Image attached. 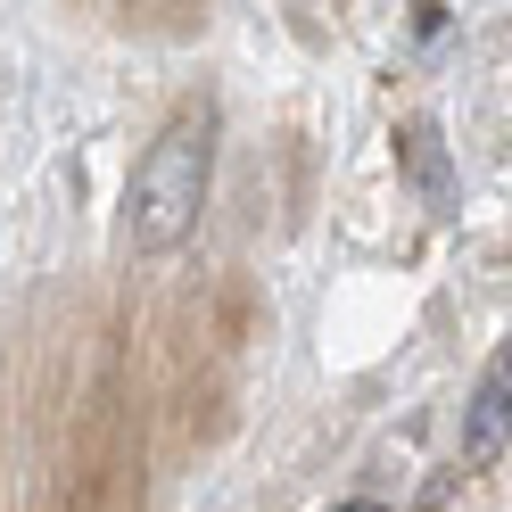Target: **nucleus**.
<instances>
[{
    "label": "nucleus",
    "instance_id": "nucleus-2",
    "mask_svg": "<svg viewBox=\"0 0 512 512\" xmlns=\"http://www.w3.org/2000/svg\"><path fill=\"white\" fill-rule=\"evenodd\" d=\"M504 446H512V380H488L463 422V463H496Z\"/></svg>",
    "mask_w": 512,
    "mask_h": 512
},
{
    "label": "nucleus",
    "instance_id": "nucleus-3",
    "mask_svg": "<svg viewBox=\"0 0 512 512\" xmlns=\"http://www.w3.org/2000/svg\"><path fill=\"white\" fill-rule=\"evenodd\" d=\"M405 157H413V174L446 199V157H438V133H430V124H405Z\"/></svg>",
    "mask_w": 512,
    "mask_h": 512
},
{
    "label": "nucleus",
    "instance_id": "nucleus-1",
    "mask_svg": "<svg viewBox=\"0 0 512 512\" xmlns=\"http://www.w3.org/2000/svg\"><path fill=\"white\" fill-rule=\"evenodd\" d=\"M207 182H215V116L207 108H182L166 133L149 141L141 174H133V207H124V240L141 256H166L190 240V223L207 207Z\"/></svg>",
    "mask_w": 512,
    "mask_h": 512
},
{
    "label": "nucleus",
    "instance_id": "nucleus-4",
    "mask_svg": "<svg viewBox=\"0 0 512 512\" xmlns=\"http://www.w3.org/2000/svg\"><path fill=\"white\" fill-rule=\"evenodd\" d=\"M339 512H380V504H339Z\"/></svg>",
    "mask_w": 512,
    "mask_h": 512
}]
</instances>
